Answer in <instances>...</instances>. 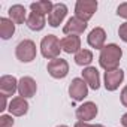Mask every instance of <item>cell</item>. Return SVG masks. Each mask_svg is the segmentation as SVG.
Segmentation results:
<instances>
[{"label": "cell", "mask_w": 127, "mask_h": 127, "mask_svg": "<svg viewBox=\"0 0 127 127\" xmlns=\"http://www.w3.org/2000/svg\"><path fill=\"white\" fill-rule=\"evenodd\" d=\"M37 91V84L32 76H23L18 81V94L24 99H30L36 94Z\"/></svg>", "instance_id": "9"}, {"label": "cell", "mask_w": 127, "mask_h": 127, "mask_svg": "<svg viewBox=\"0 0 127 127\" xmlns=\"http://www.w3.org/2000/svg\"><path fill=\"white\" fill-rule=\"evenodd\" d=\"M73 127H105L102 124H90V123H84V121H76Z\"/></svg>", "instance_id": "25"}, {"label": "cell", "mask_w": 127, "mask_h": 127, "mask_svg": "<svg viewBox=\"0 0 127 127\" xmlns=\"http://www.w3.org/2000/svg\"><path fill=\"white\" fill-rule=\"evenodd\" d=\"M15 124V120H14V117L9 114H2L0 115V127H12Z\"/></svg>", "instance_id": "22"}, {"label": "cell", "mask_w": 127, "mask_h": 127, "mask_svg": "<svg viewBox=\"0 0 127 127\" xmlns=\"http://www.w3.org/2000/svg\"><path fill=\"white\" fill-rule=\"evenodd\" d=\"M27 27L33 32H40L43 30V27L46 26V20H45V15L42 14H37V12H30L29 17H27Z\"/></svg>", "instance_id": "17"}, {"label": "cell", "mask_w": 127, "mask_h": 127, "mask_svg": "<svg viewBox=\"0 0 127 127\" xmlns=\"http://www.w3.org/2000/svg\"><path fill=\"white\" fill-rule=\"evenodd\" d=\"M48 73L54 78V79H63L66 78L69 73V63L64 58H54L51 61H48V66H46Z\"/></svg>", "instance_id": "5"}, {"label": "cell", "mask_w": 127, "mask_h": 127, "mask_svg": "<svg viewBox=\"0 0 127 127\" xmlns=\"http://www.w3.org/2000/svg\"><path fill=\"white\" fill-rule=\"evenodd\" d=\"M76 118L78 121H84V123H90L91 120H94L99 114V108L94 102H84L81 106L76 108Z\"/></svg>", "instance_id": "7"}, {"label": "cell", "mask_w": 127, "mask_h": 127, "mask_svg": "<svg viewBox=\"0 0 127 127\" xmlns=\"http://www.w3.org/2000/svg\"><path fill=\"white\" fill-rule=\"evenodd\" d=\"M66 15H67V6L64 3H54V8L48 15V26L54 29L58 27L63 23V20L66 18Z\"/></svg>", "instance_id": "10"}, {"label": "cell", "mask_w": 127, "mask_h": 127, "mask_svg": "<svg viewBox=\"0 0 127 127\" xmlns=\"http://www.w3.org/2000/svg\"><path fill=\"white\" fill-rule=\"evenodd\" d=\"M87 26L88 24L85 21L79 20L78 17H72V18L67 20V23L64 24V27H63V33L67 34V36H70V34L79 36V34H82L87 30Z\"/></svg>", "instance_id": "12"}, {"label": "cell", "mask_w": 127, "mask_h": 127, "mask_svg": "<svg viewBox=\"0 0 127 127\" xmlns=\"http://www.w3.org/2000/svg\"><path fill=\"white\" fill-rule=\"evenodd\" d=\"M61 49L66 54H76L78 51H81V37L79 36H64L61 39Z\"/></svg>", "instance_id": "16"}, {"label": "cell", "mask_w": 127, "mask_h": 127, "mask_svg": "<svg viewBox=\"0 0 127 127\" xmlns=\"http://www.w3.org/2000/svg\"><path fill=\"white\" fill-rule=\"evenodd\" d=\"M105 42H106V32L102 27H94L87 36V43L94 49L102 51L105 48Z\"/></svg>", "instance_id": "13"}, {"label": "cell", "mask_w": 127, "mask_h": 127, "mask_svg": "<svg viewBox=\"0 0 127 127\" xmlns=\"http://www.w3.org/2000/svg\"><path fill=\"white\" fill-rule=\"evenodd\" d=\"M121 57H123V49L117 43H108L100 51L99 64H100V67L105 69V72L115 70V69H118V64H120V61H121Z\"/></svg>", "instance_id": "1"}, {"label": "cell", "mask_w": 127, "mask_h": 127, "mask_svg": "<svg viewBox=\"0 0 127 127\" xmlns=\"http://www.w3.org/2000/svg\"><path fill=\"white\" fill-rule=\"evenodd\" d=\"M61 51V40L55 34H46L40 40V54L43 58H48L49 61L58 58Z\"/></svg>", "instance_id": "2"}, {"label": "cell", "mask_w": 127, "mask_h": 127, "mask_svg": "<svg viewBox=\"0 0 127 127\" xmlns=\"http://www.w3.org/2000/svg\"><path fill=\"white\" fill-rule=\"evenodd\" d=\"M69 96L75 102H82L88 96V85L82 78H73L69 84Z\"/></svg>", "instance_id": "6"}, {"label": "cell", "mask_w": 127, "mask_h": 127, "mask_svg": "<svg viewBox=\"0 0 127 127\" xmlns=\"http://www.w3.org/2000/svg\"><path fill=\"white\" fill-rule=\"evenodd\" d=\"M57 127H69V126H64V124H60V126H57Z\"/></svg>", "instance_id": "29"}, {"label": "cell", "mask_w": 127, "mask_h": 127, "mask_svg": "<svg viewBox=\"0 0 127 127\" xmlns=\"http://www.w3.org/2000/svg\"><path fill=\"white\" fill-rule=\"evenodd\" d=\"M15 23L6 17H2L0 18V37L3 40H8L11 39L14 34H15Z\"/></svg>", "instance_id": "19"}, {"label": "cell", "mask_w": 127, "mask_h": 127, "mask_svg": "<svg viewBox=\"0 0 127 127\" xmlns=\"http://www.w3.org/2000/svg\"><path fill=\"white\" fill-rule=\"evenodd\" d=\"M0 97H2V106H0V112H5V111L8 109V106H9V103H8V97L3 96V94H0Z\"/></svg>", "instance_id": "27"}, {"label": "cell", "mask_w": 127, "mask_h": 127, "mask_svg": "<svg viewBox=\"0 0 127 127\" xmlns=\"http://www.w3.org/2000/svg\"><path fill=\"white\" fill-rule=\"evenodd\" d=\"M15 55L21 63H32L36 55H37V48L36 43L32 39H24L21 40L17 48H15Z\"/></svg>", "instance_id": "3"}, {"label": "cell", "mask_w": 127, "mask_h": 127, "mask_svg": "<svg viewBox=\"0 0 127 127\" xmlns=\"http://www.w3.org/2000/svg\"><path fill=\"white\" fill-rule=\"evenodd\" d=\"M97 6H99V3L96 0H78L75 5V17L88 23L94 17Z\"/></svg>", "instance_id": "4"}, {"label": "cell", "mask_w": 127, "mask_h": 127, "mask_svg": "<svg viewBox=\"0 0 127 127\" xmlns=\"http://www.w3.org/2000/svg\"><path fill=\"white\" fill-rule=\"evenodd\" d=\"M118 36H120V39H121L123 42L127 43V21L123 23V24L118 27Z\"/></svg>", "instance_id": "23"}, {"label": "cell", "mask_w": 127, "mask_h": 127, "mask_svg": "<svg viewBox=\"0 0 127 127\" xmlns=\"http://www.w3.org/2000/svg\"><path fill=\"white\" fill-rule=\"evenodd\" d=\"M9 20H12L15 24H24L27 23V12L23 5H12L8 11Z\"/></svg>", "instance_id": "18"}, {"label": "cell", "mask_w": 127, "mask_h": 127, "mask_svg": "<svg viewBox=\"0 0 127 127\" xmlns=\"http://www.w3.org/2000/svg\"><path fill=\"white\" fill-rule=\"evenodd\" d=\"M124 79V72L121 69H115V70H108L103 75V85L108 91H115L118 90V87L121 85Z\"/></svg>", "instance_id": "8"}, {"label": "cell", "mask_w": 127, "mask_h": 127, "mask_svg": "<svg viewBox=\"0 0 127 127\" xmlns=\"http://www.w3.org/2000/svg\"><path fill=\"white\" fill-rule=\"evenodd\" d=\"M121 126H123V127H127V114H124V115L121 117Z\"/></svg>", "instance_id": "28"}, {"label": "cell", "mask_w": 127, "mask_h": 127, "mask_svg": "<svg viewBox=\"0 0 127 127\" xmlns=\"http://www.w3.org/2000/svg\"><path fill=\"white\" fill-rule=\"evenodd\" d=\"M82 79L87 82L88 88H91V90H99L100 88V75H99V70L96 67H93V66L84 67Z\"/></svg>", "instance_id": "15"}, {"label": "cell", "mask_w": 127, "mask_h": 127, "mask_svg": "<svg viewBox=\"0 0 127 127\" xmlns=\"http://www.w3.org/2000/svg\"><path fill=\"white\" fill-rule=\"evenodd\" d=\"M8 111L12 117H24L29 112V102L27 99L18 96V97H12V100L9 102Z\"/></svg>", "instance_id": "14"}, {"label": "cell", "mask_w": 127, "mask_h": 127, "mask_svg": "<svg viewBox=\"0 0 127 127\" xmlns=\"http://www.w3.org/2000/svg\"><path fill=\"white\" fill-rule=\"evenodd\" d=\"M18 81L14 75H3L0 78V94L12 97L18 91Z\"/></svg>", "instance_id": "11"}, {"label": "cell", "mask_w": 127, "mask_h": 127, "mask_svg": "<svg viewBox=\"0 0 127 127\" xmlns=\"http://www.w3.org/2000/svg\"><path fill=\"white\" fill-rule=\"evenodd\" d=\"M120 100H121V103L127 108V87H124L123 90H121V94H120Z\"/></svg>", "instance_id": "26"}, {"label": "cell", "mask_w": 127, "mask_h": 127, "mask_svg": "<svg viewBox=\"0 0 127 127\" xmlns=\"http://www.w3.org/2000/svg\"><path fill=\"white\" fill-rule=\"evenodd\" d=\"M93 61V52L90 49H81L75 54V63L78 66H82V67H88Z\"/></svg>", "instance_id": "21"}, {"label": "cell", "mask_w": 127, "mask_h": 127, "mask_svg": "<svg viewBox=\"0 0 127 127\" xmlns=\"http://www.w3.org/2000/svg\"><path fill=\"white\" fill-rule=\"evenodd\" d=\"M117 15L121 17V18H124V20H127V2L121 3V5L117 8Z\"/></svg>", "instance_id": "24"}, {"label": "cell", "mask_w": 127, "mask_h": 127, "mask_svg": "<svg viewBox=\"0 0 127 127\" xmlns=\"http://www.w3.org/2000/svg\"><path fill=\"white\" fill-rule=\"evenodd\" d=\"M52 8H54V3L51 0H39V2H33L30 5L32 12H37V14H42V15H49Z\"/></svg>", "instance_id": "20"}]
</instances>
